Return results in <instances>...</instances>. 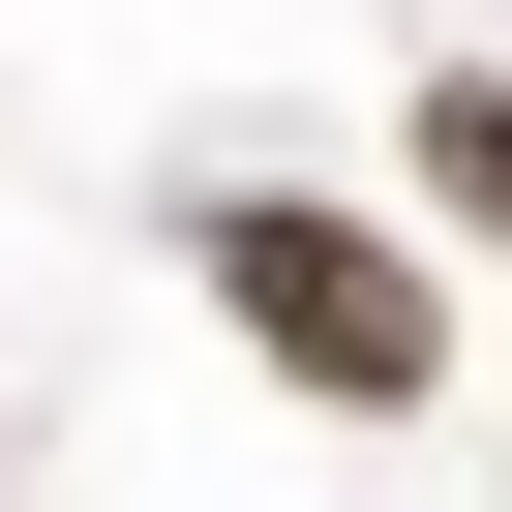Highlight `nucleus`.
Here are the masks:
<instances>
[{
	"label": "nucleus",
	"mask_w": 512,
	"mask_h": 512,
	"mask_svg": "<svg viewBox=\"0 0 512 512\" xmlns=\"http://www.w3.org/2000/svg\"><path fill=\"white\" fill-rule=\"evenodd\" d=\"M181 272H211V332H241V362L332 392V422H422V392H452L422 241H392V211H332V181H211V211H181Z\"/></svg>",
	"instance_id": "1"
},
{
	"label": "nucleus",
	"mask_w": 512,
	"mask_h": 512,
	"mask_svg": "<svg viewBox=\"0 0 512 512\" xmlns=\"http://www.w3.org/2000/svg\"><path fill=\"white\" fill-rule=\"evenodd\" d=\"M422 211H452V241H512V91H482V61L422 91Z\"/></svg>",
	"instance_id": "2"
}]
</instances>
